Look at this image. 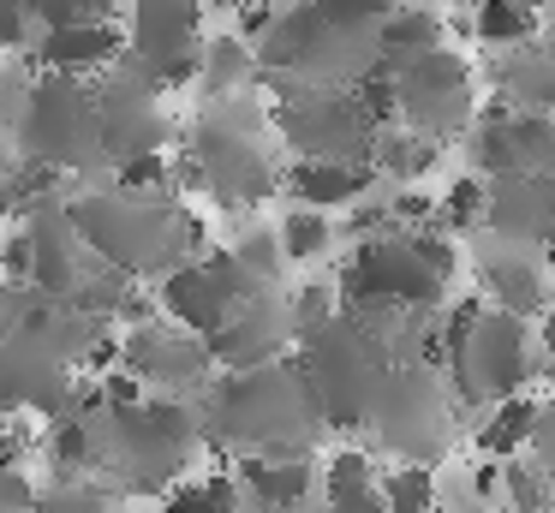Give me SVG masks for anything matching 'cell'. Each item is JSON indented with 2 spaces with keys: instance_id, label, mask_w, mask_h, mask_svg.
Listing matches in <instances>:
<instances>
[{
  "instance_id": "obj_1",
  "label": "cell",
  "mask_w": 555,
  "mask_h": 513,
  "mask_svg": "<svg viewBox=\"0 0 555 513\" xmlns=\"http://www.w3.org/2000/svg\"><path fill=\"white\" fill-rule=\"evenodd\" d=\"M73 233L96 251L108 269L120 274H156V269H180L192 221L185 209L162 203L156 191H114V197H85L66 209Z\"/></svg>"
},
{
  "instance_id": "obj_2",
  "label": "cell",
  "mask_w": 555,
  "mask_h": 513,
  "mask_svg": "<svg viewBox=\"0 0 555 513\" xmlns=\"http://www.w3.org/2000/svg\"><path fill=\"white\" fill-rule=\"evenodd\" d=\"M317 406L305 394L299 370H245L216 394V436L240 441V448H263L257 460H305V429H311Z\"/></svg>"
},
{
  "instance_id": "obj_3",
  "label": "cell",
  "mask_w": 555,
  "mask_h": 513,
  "mask_svg": "<svg viewBox=\"0 0 555 513\" xmlns=\"http://www.w3.org/2000/svg\"><path fill=\"white\" fill-rule=\"evenodd\" d=\"M448 364H454V388L466 406L478 400H514L531 382L538 358H531V329L507 310H460L454 334H448Z\"/></svg>"
},
{
  "instance_id": "obj_4",
  "label": "cell",
  "mask_w": 555,
  "mask_h": 513,
  "mask_svg": "<svg viewBox=\"0 0 555 513\" xmlns=\"http://www.w3.org/2000/svg\"><path fill=\"white\" fill-rule=\"evenodd\" d=\"M454 274V245L436 233H388L359 245L347 269L352 305H436Z\"/></svg>"
},
{
  "instance_id": "obj_5",
  "label": "cell",
  "mask_w": 555,
  "mask_h": 513,
  "mask_svg": "<svg viewBox=\"0 0 555 513\" xmlns=\"http://www.w3.org/2000/svg\"><path fill=\"white\" fill-rule=\"evenodd\" d=\"M18 138H25L30 167H96L102 162V126H96V95L78 78H42L25 95V114H18Z\"/></svg>"
},
{
  "instance_id": "obj_6",
  "label": "cell",
  "mask_w": 555,
  "mask_h": 513,
  "mask_svg": "<svg viewBox=\"0 0 555 513\" xmlns=\"http://www.w3.org/2000/svg\"><path fill=\"white\" fill-rule=\"evenodd\" d=\"M197 441V412L185 400H144L132 412H108V460L132 477L138 489L168 484L185 465Z\"/></svg>"
},
{
  "instance_id": "obj_7",
  "label": "cell",
  "mask_w": 555,
  "mask_h": 513,
  "mask_svg": "<svg viewBox=\"0 0 555 513\" xmlns=\"http://www.w3.org/2000/svg\"><path fill=\"white\" fill-rule=\"evenodd\" d=\"M395 78V107L412 119L418 138H454L460 126L472 119V78H466V60L448 54V48H430V54L406 60Z\"/></svg>"
},
{
  "instance_id": "obj_8",
  "label": "cell",
  "mask_w": 555,
  "mask_h": 513,
  "mask_svg": "<svg viewBox=\"0 0 555 513\" xmlns=\"http://www.w3.org/2000/svg\"><path fill=\"white\" fill-rule=\"evenodd\" d=\"M275 126L299 143L305 162H352L359 150H371V119L352 95H335V90H305V95H287L275 107Z\"/></svg>"
},
{
  "instance_id": "obj_9",
  "label": "cell",
  "mask_w": 555,
  "mask_h": 513,
  "mask_svg": "<svg viewBox=\"0 0 555 513\" xmlns=\"http://www.w3.org/2000/svg\"><path fill=\"white\" fill-rule=\"evenodd\" d=\"M192 167L204 179V191L228 203H251L269 191V162H263V143L251 138V126L228 114H209L197 126V150H192Z\"/></svg>"
},
{
  "instance_id": "obj_10",
  "label": "cell",
  "mask_w": 555,
  "mask_h": 513,
  "mask_svg": "<svg viewBox=\"0 0 555 513\" xmlns=\"http://www.w3.org/2000/svg\"><path fill=\"white\" fill-rule=\"evenodd\" d=\"M73 382H66V364L13 322V329L0 334V406L13 412V406H37L49 418H73Z\"/></svg>"
},
{
  "instance_id": "obj_11",
  "label": "cell",
  "mask_w": 555,
  "mask_h": 513,
  "mask_svg": "<svg viewBox=\"0 0 555 513\" xmlns=\"http://www.w3.org/2000/svg\"><path fill=\"white\" fill-rule=\"evenodd\" d=\"M132 60L162 84L197 72V0H138L132 7Z\"/></svg>"
},
{
  "instance_id": "obj_12",
  "label": "cell",
  "mask_w": 555,
  "mask_h": 513,
  "mask_svg": "<svg viewBox=\"0 0 555 513\" xmlns=\"http://www.w3.org/2000/svg\"><path fill=\"white\" fill-rule=\"evenodd\" d=\"M483 221L519 245H550L555 239V179L543 174H502L483 191Z\"/></svg>"
},
{
  "instance_id": "obj_13",
  "label": "cell",
  "mask_w": 555,
  "mask_h": 513,
  "mask_svg": "<svg viewBox=\"0 0 555 513\" xmlns=\"http://www.w3.org/2000/svg\"><path fill=\"white\" fill-rule=\"evenodd\" d=\"M120 358L138 382H162V388L197 382L209 370L204 341L185 334V329H162V322H138L132 334H120Z\"/></svg>"
},
{
  "instance_id": "obj_14",
  "label": "cell",
  "mask_w": 555,
  "mask_h": 513,
  "mask_svg": "<svg viewBox=\"0 0 555 513\" xmlns=\"http://www.w3.org/2000/svg\"><path fill=\"white\" fill-rule=\"evenodd\" d=\"M37 60L54 72V78H85V72H114L120 60V30L114 24H90V30H42Z\"/></svg>"
},
{
  "instance_id": "obj_15",
  "label": "cell",
  "mask_w": 555,
  "mask_h": 513,
  "mask_svg": "<svg viewBox=\"0 0 555 513\" xmlns=\"http://www.w3.org/2000/svg\"><path fill=\"white\" fill-rule=\"evenodd\" d=\"M287 185L305 209H335V203H352L376 185V167H364V162H299L287 174Z\"/></svg>"
},
{
  "instance_id": "obj_16",
  "label": "cell",
  "mask_w": 555,
  "mask_h": 513,
  "mask_svg": "<svg viewBox=\"0 0 555 513\" xmlns=\"http://www.w3.org/2000/svg\"><path fill=\"white\" fill-rule=\"evenodd\" d=\"M483 286H490V298L507 310V317H538L543 305H550V293H543V269L531 257H495L483 262Z\"/></svg>"
},
{
  "instance_id": "obj_17",
  "label": "cell",
  "mask_w": 555,
  "mask_h": 513,
  "mask_svg": "<svg viewBox=\"0 0 555 513\" xmlns=\"http://www.w3.org/2000/svg\"><path fill=\"white\" fill-rule=\"evenodd\" d=\"M240 484L251 489L263 508H275V513H299V501H305V489H311V465L305 460H245L240 465Z\"/></svg>"
},
{
  "instance_id": "obj_18",
  "label": "cell",
  "mask_w": 555,
  "mask_h": 513,
  "mask_svg": "<svg viewBox=\"0 0 555 513\" xmlns=\"http://www.w3.org/2000/svg\"><path fill=\"white\" fill-rule=\"evenodd\" d=\"M376 48H383V72H400L406 60L430 54V48H442V24H436V12H388L383 24H376Z\"/></svg>"
},
{
  "instance_id": "obj_19",
  "label": "cell",
  "mask_w": 555,
  "mask_h": 513,
  "mask_svg": "<svg viewBox=\"0 0 555 513\" xmlns=\"http://www.w3.org/2000/svg\"><path fill=\"white\" fill-rule=\"evenodd\" d=\"M531 429H538V400H531V394H514V400H495V412L478 424V448L490 453V460H514L531 441Z\"/></svg>"
},
{
  "instance_id": "obj_20",
  "label": "cell",
  "mask_w": 555,
  "mask_h": 513,
  "mask_svg": "<svg viewBox=\"0 0 555 513\" xmlns=\"http://www.w3.org/2000/svg\"><path fill=\"white\" fill-rule=\"evenodd\" d=\"M507 150H514L519 174L555 179V119L550 114H514L507 119Z\"/></svg>"
},
{
  "instance_id": "obj_21",
  "label": "cell",
  "mask_w": 555,
  "mask_h": 513,
  "mask_svg": "<svg viewBox=\"0 0 555 513\" xmlns=\"http://www.w3.org/2000/svg\"><path fill=\"white\" fill-rule=\"evenodd\" d=\"M42 453H49L54 472H78V465L96 460V412H73V418H54L49 441H42Z\"/></svg>"
},
{
  "instance_id": "obj_22",
  "label": "cell",
  "mask_w": 555,
  "mask_h": 513,
  "mask_svg": "<svg viewBox=\"0 0 555 513\" xmlns=\"http://www.w3.org/2000/svg\"><path fill=\"white\" fill-rule=\"evenodd\" d=\"M371 155H376V167L395 174V179H424L436 167V143L418 138V131H376Z\"/></svg>"
},
{
  "instance_id": "obj_23",
  "label": "cell",
  "mask_w": 555,
  "mask_h": 513,
  "mask_svg": "<svg viewBox=\"0 0 555 513\" xmlns=\"http://www.w3.org/2000/svg\"><path fill=\"white\" fill-rule=\"evenodd\" d=\"M197 66H204L209 95H233L240 84H251V48H245L240 36H221V42H209L204 54H197Z\"/></svg>"
},
{
  "instance_id": "obj_24",
  "label": "cell",
  "mask_w": 555,
  "mask_h": 513,
  "mask_svg": "<svg viewBox=\"0 0 555 513\" xmlns=\"http://www.w3.org/2000/svg\"><path fill=\"white\" fill-rule=\"evenodd\" d=\"M531 30H538V18L519 0H472V36L478 42H526Z\"/></svg>"
},
{
  "instance_id": "obj_25",
  "label": "cell",
  "mask_w": 555,
  "mask_h": 513,
  "mask_svg": "<svg viewBox=\"0 0 555 513\" xmlns=\"http://www.w3.org/2000/svg\"><path fill=\"white\" fill-rule=\"evenodd\" d=\"M383 513H430L436 508V477L430 465H395V472L376 484Z\"/></svg>"
},
{
  "instance_id": "obj_26",
  "label": "cell",
  "mask_w": 555,
  "mask_h": 513,
  "mask_svg": "<svg viewBox=\"0 0 555 513\" xmlns=\"http://www.w3.org/2000/svg\"><path fill=\"white\" fill-rule=\"evenodd\" d=\"M275 245H281V257H293V262H311V257H323V251L335 245V227L323 221V209H293L287 221H281Z\"/></svg>"
},
{
  "instance_id": "obj_27",
  "label": "cell",
  "mask_w": 555,
  "mask_h": 513,
  "mask_svg": "<svg viewBox=\"0 0 555 513\" xmlns=\"http://www.w3.org/2000/svg\"><path fill=\"white\" fill-rule=\"evenodd\" d=\"M114 7L120 0H30L49 30H90V24H114Z\"/></svg>"
},
{
  "instance_id": "obj_28",
  "label": "cell",
  "mask_w": 555,
  "mask_h": 513,
  "mask_svg": "<svg viewBox=\"0 0 555 513\" xmlns=\"http://www.w3.org/2000/svg\"><path fill=\"white\" fill-rule=\"evenodd\" d=\"M168 513H240V484L233 477H204L168 496Z\"/></svg>"
},
{
  "instance_id": "obj_29",
  "label": "cell",
  "mask_w": 555,
  "mask_h": 513,
  "mask_svg": "<svg viewBox=\"0 0 555 513\" xmlns=\"http://www.w3.org/2000/svg\"><path fill=\"white\" fill-rule=\"evenodd\" d=\"M502 489H507V501H514V513H550V508H555L550 477H543L531 460H514V465H507V472H502Z\"/></svg>"
},
{
  "instance_id": "obj_30",
  "label": "cell",
  "mask_w": 555,
  "mask_h": 513,
  "mask_svg": "<svg viewBox=\"0 0 555 513\" xmlns=\"http://www.w3.org/2000/svg\"><path fill=\"white\" fill-rule=\"evenodd\" d=\"M233 262H240L251 281L275 286V274H281V245H275V233H245L240 251H233Z\"/></svg>"
},
{
  "instance_id": "obj_31",
  "label": "cell",
  "mask_w": 555,
  "mask_h": 513,
  "mask_svg": "<svg viewBox=\"0 0 555 513\" xmlns=\"http://www.w3.org/2000/svg\"><path fill=\"white\" fill-rule=\"evenodd\" d=\"M359 489H376L371 484V453L340 448L335 460H328V501H335V496H359Z\"/></svg>"
},
{
  "instance_id": "obj_32",
  "label": "cell",
  "mask_w": 555,
  "mask_h": 513,
  "mask_svg": "<svg viewBox=\"0 0 555 513\" xmlns=\"http://www.w3.org/2000/svg\"><path fill=\"white\" fill-rule=\"evenodd\" d=\"M168 185V155L150 150V155H126L120 162V191H162Z\"/></svg>"
},
{
  "instance_id": "obj_33",
  "label": "cell",
  "mask_w": 555,
  "mask_h": 513,
  "mask_svg": "<svg viewBox=\"0 0 555 513\" xmlns=\"http://www.w3.org/2000/svg\"><path fill=\"white\" fill-rule=\"evenodd\" d=\"M96 400L108 406V412H132V406H144V382H138L132 370H102Z\"/></svg>"
},
{
  "instance_id": "obj_34",
  "label": "cell",
  "mask_w": 555,
  "mask_h": 513,
  "mask_svg": "<svg viewBox=\"0 0 555 513\" xmlns=\"http://www.w3.org/2000/svg\"><path fill=\"white\" fill-rule=\"evenodd\" d=\"M436 209H442L448 227H472L483 215V185H478V179H460V185L448 191V203H436Z\"/></svg>"
},
{
  "instance_id": "obj_35",
  "label": "cell",
  "mask_w": 555,
  "mask_h": 513,
  "mask_svg": "<svg viewBox=\"0 0 555 513\" xmlns=\"http://www.w3.org/2000/svg\"><path fill=\"white\" fill-rule=\"evenodd\" d=\"M335 317V293H328V286H305L299 298H293V329H323V322Z\"/></svg>"
},
{
  "instance_id": "obj_36",
  "label": "cell",
  "mask_w": 555,
  "mask_h": 513,
  "mask_svg": "<svg viewBox=\"0 0 555 513\" xmlns=\"http://www.w3.org/2000/svg\"><path fill=\"white\" fill-rule=\"evenodd\" d=\"M30 18H37V12H30V0H0V54L30 42Z\"/></svg>"
},
{
  "instance_id": "obj_37",
  "label": "cell",
  "mask_w": 555,
  "mask_h": 513,
  "mask_svg": "<svg viewBox=\"0 0 555 513\" xmlns=\"http://www.w3.org/2000/svg\"><path fill=\"white\" fill-rule=\"evenodd\" d=\"M37 484L25 472H0V513H37Z\"/></svg>"
},
{
  "instance_id": "obj_38",
  "label": "cell",
  "mask_w": 555,
  "mask_h": 513,
  "mask_svg": "<svg viewBox=\"0 0 555 513\" xmlns=\"http://www.w3.org/2000/svg\"><path fill=\"white\" fill-rule=\"evenodd\" d=\"M269 24H275V7H269V0H245V7H240V24H233V36L251 48V42H263V36H269Z\"/></svg>"
},
{
  "instance_id": "obj_39",
  "label": "cell",
  "mask_w": 555,
  "mask_h": 513,
  "mask_svg": "<svg viewBox=\"0 0 555 513\" xmlns=\"http://www.w3.org/2000/svg\"><path fill=\"white\" fill-rule=\"evenodd\" d=\"M526 448H538V472L555 477V406H538V429H531Z\"/></svg>"
},
{
  "instance_id": "obj_40",
  "label": "cell",
  "mask_w": 555,
  "mask_h": 513,
  "mask_svg": "<svg viewBox=\"0 0 555 513\" xmlns=\"http://www.w3.org/2000/svg\"><path fill=\"white\" fill-rule=\"evenodd\" d=\"M0 274H7V281H30V233L25 227L0 245Z\"/></svg>"
},
{
  "instance_id": "obj_41",
  "label": "cell",
  "mask_w": 555,
  "mask_h": 513,
  "mask_svg": "<svg viewBox=\"0 0 555 513\" xmlns=\"http://www.w3.org/2000/svg\"><path fill=\"white\" fill-rule=\"evenodd\" d=\"M37 513H108V501H102L96 489H66V496H54V501H37Z\"/></svg>"
},
{
  "instance_id": "obj_42",
  "label": "cell",
  "mask_w": 555,
  "mask_h": 513,
  "mask_svg": "<svg viewBox=\"0 0 555 513\" xmlns=\"http://www.w3.org/2000/svg\"><path fill=\"white\" fill-rule=\"evenodd\" d=\"M436 215V203L424 197V191H400L395 197V209H388V221H406V227H424Z\"/></svg>"
},
{
  "instance_id": "obj_43",
  "label": "cell",
  "mask_w": 555,
  "mask_h": 513,
  "mask_svg": "<svg viewBox=\"0 0 555 513\" xmlns=\"http://www.w3.org/2000/svg\"><path fill=\"white\" fill-rule=\"evenodd\" d=\"M543 346H550V364H555V310H550V322H543Z\"/></svg>"
},
{
  "instance_id": "obj_44",
  "label": "cell",
  "mask_w": 555,
  "mask_h": 513,
  "mask_svg": "<svg viewBox=\"0 0 555 513\" xmlns=\"http://www.w3.org/2000/svg\"><path fill=\"white\" fill-rule=\"evenodd\" d=\"M543 262H550V269H555V239H550V245H543Z\"/></svg>"
},
{
  "instance_id": "obj_45",
  "label": "cell",
  "mask_w": 555,
  "mask_h": 513,
  "mask_svg": "<svg viewBox=\"0 0 555 513\" xmlns=\"http://www.w3.org/2000/svg\"><path fill=\"white\" fill-rule=\"evenodd\" d=\"M519 7H526V12H531V7H550V0H519Z\"/></svg>"
},
{
  "instance_id": "obj_46",
  "label": "cell",
  "mask_w": 555,
  "mask_h": 513,
  "mask_svg": "<svg viewBox=\"0 0 555 513\" xmlns=\"http://www.w3.org/2000/svg\"><path fill=\"white\" fill-rule=\"evenodd\" d=\"M216 7H233V12H240V7H245V0H216Z\"/></svg>"
},
{
  "instance_id": "obj_47",
  "label": "cell",
  "mask_w": 555,
  "mask_h": 513,
  "mask_svg": "<svg viewBox=\"0 0 555 513\" xmlns=\"http://www.w3.org/2000/svg\"><path fill=\"white\" fill-rule=\"evenodd\" d=\"M0 72H7V54H0Z\"/></svg>"
},
{
  "instance_id": "obj_48",
  "label": "cell",
  "mask_w": 555,
  "mask_h": 513,
  "mask_svg": "<svg viewBox=\"0 0 555 513\" xmlns=\"http://www.w3.org/2000/svg\"><path fill=\"white\" fill-rule=\"evenodd\" d=\"M550 36H555V24H550ZM550 54H555V48H550Z\"/></svg>"
},
{
  "instance_id": "obj_49",
  "label": "cell",
  "mask_w": 555,
  "mask_h": 513,
  "mask_svg": "<svg viewBox=\"0 0 555 513\" xmlns=\"http://www.w3.org/2000/svg\"><path fill=\"white\" fill-rule=\"evenodd\" d=\"M0 286H7V274H0Z\"/></svg>"
},
{
  "instance_id": "obj_50",
  "label": "cell",
  "mask_w": 555,
  "mask_h": 513,
  "mask_svg": "<svg viewBox=\"0 0 555 513\" xmlns=\"http://www.w3.org/2000/svg\"><path fill=\"white\" fill-rule=\"evenodd\" d=\"M430 513H442V508H430Z\"/></svg>"
},
{
  "instance_id": "obj_51",
  "label": "cell",
  "mask_w": 555,
  "mask_h": 513,
  "mask_svg": "<svg viewBox=\"0 0 555 513\" xmlns=\"http://www.w3.org/2000/svg\"><path fill=\"white\" fill-rule=\"evenodd\" d=\"M299 513H305V508H299Z\"/></svg>"
}]
</instances>
